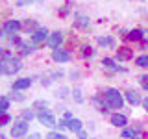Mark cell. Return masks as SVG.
<instances>
[{
    "label": "cell",
    "mask_w": 148,
    "mask_h": 139,
    "mask_svg": "<svg viewBox=\"0 0 148 139\" xmlns=\"http://www.w3.org/2000/svg\"><path fill=\"white\" fill-rule=\"evenodd\" d=\"M61 41H63V34L61 32H54V34H50V37H48V46L50 48H59V45H61Z\"/></svg>",
    "instance_id": "8992f818"
},
{
    "label": "cell",
    "mask_w": 148,
    "mask_h": 139,
    "mask_svg": "<svg viewBox=\"0 0 148 139\" xmlns=\"http://www.w3.org/2000/svg\"><path fill=\"white\" fill-rule=\"evenodd\" d=\"M102 65H104L106 69H109V71H119V67L115 65V61L111 58H104V59H102Z\"/></svg>",
    "instance_id": "e0dca14e"
},
{
    "label": "cell",
    "mask_w": 148,
    "mask_h": 139,
    "mask_svg": "<svg viewBox=\"0 0 148 139\" xmlns=\"http://www.w3.org/2000/svg\"><path fill=\"white\" fill-rule=\"evenodd\" d=\"M48 37H50V34H48L46 28H37L34 37H32V41L34 43H43V41H48Z\"/></svg>",
    "instance_id": "52a82bcc"
},
{
    "label": "cell",
    "mask_w": 148,
    "mask_h": 139,
    "mask_svg": "<svg viewBox=\"0 0 148 139\" xmlns=\"http://www.w3.org/2000/svg\"><path fill=\"white\" fill-rule=\"evenodd\" d=\"M83 56H92V48H91V46H83Z\"/></svg>",
    "instance_id": "4316f807"
},
{
    "label": "cell",
    "mask_w": 148,
    "mask_h": 139,
    "mask_svg": "<svg viewBox=\"0 0 148 139\" xmlns=\"http://www.w3.org/2000/svg\"><path fill=\"white\" fill-rule=\"evenodd\" d=\"M26 132H28V122H26V120H18V122L15 124V126L11 128V136L15 137V139L22 137Z\"/></svg>",
    "instance_id": "3957f363"
},
{
    "label": "cell",
    "mask_w": 148,
    "mask_h": 139,
    "mask_svg": "<svg viewBox=\"0 0 148 139\" xmlns=\"http://www.w3.org/2000/svg\"><path fill=\"white\" fill-rule=\"evenodd\" d=\"M46 139H67L63 136V133H59V132H50L48 136H46Z\"/></svg>",
    "instance_id": "7402d4cb"
},
{
    "label": "cell",
    "mask_w": 148,
    "mask_h": 139,
    "mask_svg": "<svg viewBox=\"0 0 148 139\" xmlns=\"http://www.w3.org/2000/svg\"><path fill=\"white\" fill-rule=\"evenodd\" d=\"M126 100L130 102V104H133V106H137L139 102H141V95H139L137 91H133V89H130L126 93Z\"/></svg>",
    "instance_id": "4fadbf2b"
},
{
    "label": "cell",
    "mask_w": 148,
    "mask_h": 139,
    "mask_svg": "<svg viewBox=\"0 0 148 139\" xmlns=\"http://www.w3.org/2000/svg\"><path fill=\"white\" fill-rule=\"evenodd\" d=\"M32 85V80L30 78H21V80H17L13 83V89L15 91H21V89H28V87Z\"/></svg>",
    "instance_id": "7c38bea8"
},
{
    "label": "cell",
    "mask_w": 148,
    "mask_h": 139,
    "mask_svg": "<svg viewBox=\"0 0 148 139\" xmlns=\"http://www.w3.org/2000/svg\"><path fill=\"white\" fill-rule=\"evenodd\" d=\"M67 126L71 128L72 132H76V133H78V132H82V128H83V126H82V120H80V119H74V117L67 120Z\"/></svg>",
    "instance_id": "9a60e30c"
},
{
    "label": "cell",
    "mask_w": 148,
    "mask_h": 139,
    "mask_svg": "<svg viewBox=\"0 0 148 139\" xmlns=\"http://www.w3.org/2000/svg\"><path fill=\"white\" fill-rule=\"evenodd\" d=\"M98 45L100 46H109V48H113L115 46V41H113V37H108V35H104V37H98Z\"/></svg>",
    "instance_id": "2e32d148"
},
{
    "label": "cell",
    "mask_w": 148,
    "mask_h": 139,
    "mask_svg": "<svg viewBox=\"0 0 148 139\" xmlns=\"http://www.w3.org/2000/svg\"><path fill=\"white\" fill-rule=\"evenodd\" d=\"M74 26H78V28H87V26H89V17L82 15V13H76V15H74Z\"/></svg>",
    "instance_id": "8fae6325"
},
{
    "label": "cell",
    "mask_w": 148,
    "mask_h": 139,
    "mask_svg": "<svg viewBox=\"0 0 148 139\" xmlns=\"http://www.w3.org/2000/svg\"><path fill=\"white\" fill-rule=\"evenodd\" d=\"M111 124H113V126L122 128V126H126V124H128V119L124 117V115H120V113H115V115H111Z\"/></svg>",
    "instance_id": "30bf717a"
},
{
    "label": "cell",
    "mask_w": 148,
    "mask_h": 139,
    "mask_svg": "<svg viewBox=\"0 0 148 139\" xmlns=\"http://www.w3.org/2000/svg\"><path fill=\"white\" fill-rule=\"evenodd\" d=\"M0 74H4V67H2V61H0Z\"/></svg>",
    "instance_id": "4dcf8cb0"
},
{
    "label": "cell",
    "mask_w": 148,
    "mask_h": 139,
    "mask_svg": "<svg viewBox=\"0 0 148 139\" xmlns=\"http://www.w3.org/2000/svg\"><path fill=\"white\" fill-rule=\"evenodd\" d=\"M2 34H6V32H4V30H0V37H2Z\"/></svg>",
    "instance_id": "1f68e13d"
},
{
    "label": "cell",
    "mask_w": 148,
    "mask_h": 139,
    "mask_svg": "<svg viewBox=\"0 0 148 139\" xmlns=\"http://www.w3.org/2000/svg\"><path fill=\"white\" fill-rule=\"evenodd\" d=\"M22 117H24L26 120H32L34 119V111H22Z\"/></svg>",
    "instance_id": "d4e9b609"
},
{
    "label": "cell",
    "mask_w": 148,
    "mask_h": 139,
    "mask_svg": "<svg viewBox=\"0 0 148 139\" xmlns=\"http://www.w3.org/2000/svg\"><path fill=\"white\" fill-rule=\"evenodd\" d=\"M37 119H39L41 124H45V126H50V128L58 124V122H56V119H54V115L48 113V111H43V113H39V115H37Z\"/></svg>",
    "instance_id": "277c9868"
},
{
    "label": "cell",
    "mask_w": 148,
    "mask_h": 139,
    "mask_svg": "<svg viewBox=\"0 0 148 139\" xmlns=\"http://www.w3.org/2000/svg\"><path fill=\"white\" fill-rule=\"evenodd\" d=\"M9 56V52H8V48H0V59H6Z\"/></svg>",
    "instance_id": "484cf974"
},
{
    "label": "cell",
    "mask_w": 148,
    "mask_h": 139,
    "mask_svg": "<svg viewBox=\"0 0 148 139\" xmlns=\"http://www.w3.org/2000/svg\"><path fill=\"white\" fill-rule=\"evenodd\" d=\"M117 58L120 59V61H128V59L133 58V50L128 48V46H122V48L117 50Z\"/></svg>",
    "instance_id": "9c48e42d"
},
{
    "label": "cell",
    "mask_w": 148,
    "mask_h": 139,
    "mask_svg": "<svg viewBox=\"0 0 148 139\" xmlns=\"http://www.w3.org/2000/svg\"><path fill=\"white\" fill-rule=\"evenodd\" d=\"M11 122V117L9 113H0V126H6V124Z\"/></svg>",
    "instance_id": "44dd1931"
},
{
    "label": "cell",
    "mask_w": 148,
    "mask_h": 139,
    "mask_svg": "<svg viewBox=\"0 0 148 139\" xmlns=\"http://www.w3.org/2000/svg\"><path fill=\"white\" fill-rule=\"evenodd\" d=\"M143 106H145V109L148 111V96H146V98H145V100H143Z\"/></svg>",
    "instance_id": "f1b7e54d"
},
{
    "label": "cell",
    "mask_w": 148,
    "mask_h": 139,
    "mask_svg": "<svg viewBox=\"0 0 148 139\" xmlns=\"http://www.w3.org/2000/svg\"><path fill=\"white\" fill-rule=\"evenodd\" d=\"M30 139H41V136H39V133H34V136H32Z\"/></svg>",
    "instance_id": "f546056e"
},
{
    "label": "cell",
    "mask_w": 148,
    "mask_h": 139,
    "mask_svg": "<svg viewBox=\"0 0 148 139\" xmlns=\"http://www.w3.org/2000/svg\"><path fill=\"white\" fill-rule=\"evenodd\" d=\"M26 28L30 30V28H35V22L34 21H30V22H26Z\"/></svg>",
    "instance_id": "83f0119b"
},
{
    "label": "cell",
    "mask_w": 148,
    "mask_h": 139,
    "mask_svg": "<svg viewBox=\"0 0 148 139\" xmlns=\"http://www.w3.org/2000/svg\"><path fill=\"white\" fill-rule=\"evenodd\" d=\"M18 30H21V22L18 21H6V24H4V32H6V34L15 35Z\"/></svg>",
    "instance_id": "ba28073f"
},
{
    "label": "cell",
    "mask_w": 148,
    "mask_h": 139,
    "mask_svg": "<svg viewBox=\"0 0 148 139\" xmlns=\"http://www.w3.org/2000/svg\"><path fill=\"white\" fill-rule=\"evenodd\" d=\"M139 82H141V87H143V89L148 91V74H143V76L139 78Z\"/></svg>",
    "instance_id": "cb8c5ba5"
},
{
    "label": "cell",
    "mask_w": 148,
    "mask_h": 139,
    "mask_svg": "<svg viewBox=\"0 0 148 139\" xmlns=\"http://www.w3.org/2000/svg\"><path fill=\"white\" fill-rule=\"evenodd\" d=\"M0 139H6V136H0Z\"/></svg>",
    "instance_id": "d6a6232c"
},
{
    "label": "cell",
    "mask_w": 148,
    "mask_h": 139,
    "mask_svg": "<svg viewBox=\"0 0 148 139\" xmlns=\"http://www.w3.org/2000/svg\"><path fill=\"white\" fill-rule=\"evenodd\" d=\"M2 61V67H4V74H15V72H18L22 69V63H21V59L18 58H15V56H11L9 54L6 59H0Z\"/></svg>",
    "instance_id": "7a4b0ae2"
},
{
    "label": "cell",
    "mask_w": 148,
    "mask_h": 139,
    "mask_svg": "<svg viewBox=\"0 0 148 139\" xmlns=\"http://www.w3.org/2000/svg\"><path fill=\"white\" fill-rule=\"evenodd\" d=\"M52 59L58 63H67L69 59H71V54L67 52V50H61V48H56L52 52Z\"/></svg>",
    "instance_id": "5b68a950"
},
{
    "label": "cell",
    "mask_w": 148,
    "mask_h": 139,
    "mask_svg": "<svg viewBox=\"0 0 148 139\" xmlns=\"http://www.w3.org/2000/svg\"><path fill=\"white\" fill-rule=\"evenodd\" d=\"M104 98H106V104H108L109 108H113V109H120L122 104H124L122 95L119 93V89H113V87H109V89L104 91Z\"/></svg>",
    "instance_id": "6da1fadb"
},
{
    "label": "cell",
    "mask_w": 148,
    "mask_h": 139,
    "mask_svg": "<svg viewBox=\"0 0 148 139\" xmlns=\"http://www.w3.org/2000/svg\"><path fill=\"white\" fill-rule=\"evenodd\" d=\"M135 65H137V67H143V69L148 67V56L146 54L145 56H139V58L135 59Z\"/></svg>",
    "instance_id": "ffe728a7"
},
{
    "label": "cell",
    "mask_w": 148,
    "mask_h": 139,
    "mask_svg": "<svg viewBox=\"0 0 148 139\" xmlns=\"http://www.w3.org/2000/svg\"><path fill=\"white\" fill-rule=\"evenodd\" d=\"M21 50H22V54H30L34 50V46L28 45V43H21Z\"/></svg>",
    "instance_id": "603a6c76"
},
{
    "label": "cell",
    "mask_w": 148,
    "mask_h": 139,
    "mask_svg": "<svg viewBox=\"0 0 148 139\" xmlns=\"http://www.w3.org/2000/svg\"><path fill=\"white\" fill-rule=\"evenodd\" d=\"M122 137H124V139H141V132H139L137 128L122 130Z\"/></svg>",
    "instance_id": "5bb4252c"
},
{
    "label": "cell",
    "mask_w": 148,
    "mask_h": 139,
    "mask_svg": "<svg viewBox=\"0 0 148 139\" xmlns=\"http://www.w3.org/2000/svg\"><path fill=\"white\" fill-rule=\"evenodd\" d=\"M126 37H128L130 41H141V39H143V32H141V30H132Z\"/></svg>",
    "instance_id": "ac0fdd59"
},
{
    "label": "cell",
    "mask_w": 148,
    "mask_h": 139,
    "mask_svg": "<svg viewBox=\"0 0 148 139\" xmlns=\"http://www.w3.org/2000/svg\"><path fill=\"white\" fill-rule=\"evenodd\" d=\"M8 108H9V98L0 96V113H8Z\"/></svg>",
    "instance_id": "d6986e66"
}]
</instances>
